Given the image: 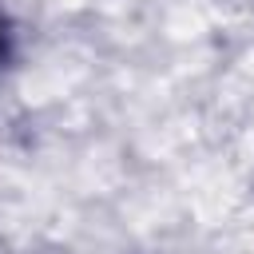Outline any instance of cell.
Masks as SVG:
<instances>
[{
    "label": "cell",
    "mask_w": 254,
    "mask_h": 254,
    "mask_svg": "<svg viewBox=\"0 0 254 254\" xmlns=\"http://www.w3.org/2000/svg\"><path fill=\"white\" fill-rule=\"evenodd\" d=\"M24 60V28L20 20L0 4V79H8Z\"/></svg>",
    "instance_id": "obj_1"
}]
</instances>
